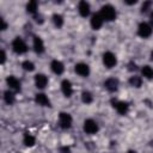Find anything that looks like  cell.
Returning a JSON list of instances; mask_svg holds the SVG:
<instances>
[{"label": "cell", "mask_w": 153, "mask_h": 153, "mask_svg": "<svg viewBox=\"0 0 153 153\" xmlns=\"http://www.w3.org/2000/svg\"><path fill=\"white\" fill-rule=\"evenodd\" d=\"M99 13H100L102 18L105 22H112V20L116 19V10L111 5H104V6H102Z\"/></svg>", "instance_id": "obj_1"}, {"label": "cell", "mask_w": 153, "mask_h": 153, "mask_svg": "<svg viewBox=\"0 0 153 153\" xmlns=\"http://www.w3.org/2000/svg\"><path fill=\"white\" fill-rule=\"evenodd\" d=\"M12 49L16 54H24L27 51V45L26 43L20 38V37H16L13 41H12Z\"/></svg>", "instance_id": "obj_2"}, {"label": "cell", "mask_w": 153, "mask_h": 153, "mask_svg": "<svg viewBox=\"0 0 153 153\" xmlns=\"http://www.w3.org/2000/svg\"><path fill=\"white\" fill-rule=\"evenodd\" d=\"M82 129L86 134H90V135H93L96 134L98 130H99V127H98V123L91 118L88 120H85L84 121V126H82Z\"/></svg>", "instance_id": "obj_3"}, {"label": "cell", "mask_w": 153, "mask_h": 153, "mask_svg": "<svg viewBox=\"0 0 153 153\" xmlns=\"http://www.w3.org/2000/svg\"><path fill=\"white\" fill-rule=\"evenodd\" d=\"M72 116L68 112H60L59 114V124L62 129H69L72 127Z\"/></svg>", "instance_id": "obj_4"}, {"label": "cell", "mask_w": 153, "mask_h": 153, "mask_svg": "<svg viewBox=\"0 0 153 153\" xmlns=\"http://www.w3.org/2000/svg\"><path fill=\"white\" fill-rule=\"evenodd\" d=\"M152 26H151V24H148V23H145V22H142V23H140L139 24V26H137V35L140 36V37H142V38H147V37H149L151 35H152Z\"/></svg>", "instance_id": "obj_5"}, {"label": "cell", "mask_w": 153, "mask_h": 153, "mask_svg": "<svg viewBox=\"0 0 153 153\" xmlns=\"http://www.w3.org/2000/svg\"><path fill=\"white\" fill-rule=\"evenodd\" d=\"M103 63L105 67L108 68H112L116 66L117 63V59H116V55L111 51H106L103 54Z\"/></svg>", "instance_id": "obj_6"}, {"label": "cell", "mask_w": 153, "mask_h": 153, "mask_svg": "<svg viewBox=\"0 0 153 153\" xmlns=\"http://www.w3.org/2000/svg\"><path fill=\"white\" fill-rule=\"evenodd\" d=\"M112 106L116 109V111L120 115H126L129 109V104L127 102H122V100H112Z\"/></svg>", "instance_id": "obj_7"}, {"label": "cell", "mask_w": 153, "mask_h": 153, "mask_svg": "<svg viewBox=\"0 0 153 153\" xmlns=\"http://www.w3.org/2000/svg\"><path fill=\"white\" fill-rule=\"evenodd\" d=\"M74 71H75V73H76L78 75L84 76V78L88 76V74H90V67H88V65H86V63H84V62L76 63L75 67H74Z\"/></svg>", "instance_id": "obj_8"}, {"label": "cell", "mask_w": 153, "mask_h": 153, "mask_svg": "<svg viewBox=\"0 0 153 153\" xmlns=\"http://www.w3.org/2000/svg\"><path fill=\"white\" fill-rule=\"evenodd\" d=\"M90 23H91V26H92L93 30H99L102 27L103 23H104V19L102 18L100 13H94V14H92Z\"/></svg>", "instance_id": "obj_9"}, {"label": "cell", "mask_w": 153, "mask_h": 153, "mask_svg": "<svg viewBox=\"0 0 153 153\" xmlns=\"http://www.w3.org/2000/svg\"><path fill=\"white\" fill-rule=\"evenodd\" d=\"M6 82H7V86L10 87V90H13L16 92H19L20 91V81L16 76L8 75L7 79H6Z\"/></svg>", "instance_id": "obj_10"}, {"label": "cell", "mask_w": 153, "mask_h": 153, "mask_svg": "<svg viewBox=\"0 0 153 153\" xmlns=\"http://www.w3.org/2000/svg\"><path fill=\"white\" fill-rule=\"evenodd\" d=\"M48 84V78L47 75L42 74V73H38L35 75V85L37 88H44Z\"/></svg>", "instance_id": "obj_11"}, {"label": "cell", "mask_w": 153, "mask_h": 153, "mask_svg": "<svg viewBox=\"0 0 153 153\" xmlns=\"http://www.w3.org/2000/svg\"><path fill=\"white\" fill-rule=\"evenodd\" d=\"M104 87L110 92H115L118 88V80L116 78H109L104 81Z\"/></svg>", "instance_id": "obj_12"}, {"label": "cell", "mask_w": 153, "mask_h": 153, "mask_svg": "<svg viewBox=\"0 0 153 153\" xmlns=\"http://www.w3.org/2000/svg\"><path fill=\"white\" fill-rule=\"evenodd\" d=\"M90 10H91V7H90V4L87 1L82 0L78 4V11H79L81 17H87L90 14Z\"/></svg>", "instance_id": "obj_13"}, {"label": "cell", "mask_w": 153, "mask_h": 153, "mask_svg": "<svg viewBox=\"0 0 153 153\" xmlns=\"http://www.w3.org/2000/svg\"><path fill=\"white\" fill-rule=\"evenodd\" d=\"M35 100H36V103H37L38 105H41V106H51V105H50V99H49L48 96L44 94V93H37V94L35 96Z\"/></svg>", "instance_id": "obj_14"}, {"label": "cell", "mask_w": 153, "mask_h": 153, "mask_svg": "<svg viewBox=\"0 0 153 153\" xmlns=\"http://www.w3.org/2000/svg\"><path fill=\"white\" fill-rule=\"evenodd\" d=\"M50 68H51V71H53L55 74H57V75L62 74L63 71H65L63 63H62L61 61H59V60H53L51 63H50Z\"/></svg>", "instance_id": "obj_15"}, {"label": "cell", "mask_w": 153, "mask_h": 153, "mask_svg": "<svg viewBox=\"0 0 153 153\" xmlns=\"http://www.w3.org/2000/svg\"><path fill=\"white\" fill-rule=\"evenodd\" d=\"M61 90H62V93H63L66 97H71L72 93H73V87H72L71 81L67 80V79L62 80V82H61Z\"/></svg>", "instance_id": "obj_16"}, {"label": "cell", "mask_w": 153, "mask_h": 153, "mask_svg": "<svg viewBox=\"0 0 153 153\" xmlns=\"http://www.w3.org/2000/svg\"><path fill=\"white\" fill-rule=\"evenodd\" d=\"M33 50L37 54H42L44 51V43H43L42 38L38 37V36H35L33 37Z\"/></svg>", "instance_id": "obj_17"}, {"label": "cell", "mask_w": 153, "mask_h": 153, "mask_svg": "<svg viewBox=\"0 0 153 153\" xmlns=\"http://www.w3.org/2000/svg\"><path fill=\"white\" fill-rule=\"evenodd\" d=\"M23 142H24V145H25V146L31 147V146H33V145H35L36 139H35V136H33V135H31V134H29V133H25V134H24V137H23Z\"/></svg>", "instance_id": "obj_18"}, {"label": "cell", "mask_w": 153, "mask_h": 153, "mask_svg": "<svg viewBox=\"0 0 153 153\" xmlns=\"http://www.w3.org/2000/svg\"><path fill=\"white\" fill-rule=\"evenodd\" d=\"M129 84H130L133 87L139 88V87H141V85H142V79H141V76H139V75H133V76L129 78Z\"/></svg>", "instance_id": "obj_19"}, {"label": "cell", "mask_w": 153, "mask_h": 153, "mask_svg": "<svg viewBox=\"0 0 153 153\" xmlns=\"http://www.w3.org/2000/svg\"><path fill=\"white\" fill-rule=\"evenodd\" d=\"M4 100L8 105H12L14 103V94H13V92L11 90H7V91L4 92Z\"/></svg>", "instance_id": "obj_20"}, {"label": "cell", "mask_w": 153, "mask_h": 153, "mask_svg": "<svg viewBox=\"0 0 153 153\" xmlns=\"http://www.w3.org/2000/svg\"><path fill=\"white\" fill-rule=\"evenodd\" d=\"M141 73L146 79H153V68L151 66H148V65L143 66L141 68Z\"/></svg>", "instance_id": "obj_21"}, {"label": "cell", "mask_w": 153, "mask_h": 153, "mask_svg": "<svg viewBox=\"0 0 153 153\" xmlns=\"http://www.w3.org/2000/svg\"><path fill=\"white\" fill-rule=\"evenodd\" d=\"M37 7H38V2L35 1V0L29 1V2L26 4V11H27L29 13L36 14V12H37Z\"/></svg>", "instance_id": "obj_22"}, {"label": "cell", "mask_w": 153, "mask_h": 153, "mask_svg": "<svg viewBox=\"0 0 153 153\" xmlns=\"http://www.w3.org/2000/svg\"><path fill=\"white\" fill-rule=\"evenodd\" d=\"M53 23H54V25H55L57 29L62 27V25H63V17H62L61 14H59V13L53 14Z\"/></svg>", "instance_id": "obj_23"}, {"label": "cell", "mask_w": 153, "mask_h": 153, "mask_svg": "<svg viewBox=\"0 0 153 153\" xmlns=\"http://www.w3.org/2000/svg\"><path fill=\"white\" fill-rule=\"evenodd\" d=\"M81 100H82V103H85V104H91L92 100H93L92 93L88 92V91H84V92L81 93Z\"/></svg>", "instance_id": "obj_24"}, {"label": "cell", "mask_w": 153, "mask_h": 153, "mask_svg": "<svg viewBox=\"0 0 153 153\" xmlns=\"http://www.w3.org/2000/svg\"><path fill=\"white\" fill-rule=\"evenodd\" d=\"M22 67H23V69L26 71V72H32V71L35 69V65H33V62H31V61H29V60L24 61V62L22 63Z\"/></svg>", "instance_id": "obj_25"}, {"label": "cell", "mask_w": 153, "mask_h": 153, "mask_svg": "<svg viewBox=\"0 0 153 153\" xmlns=\"http://www.w3.org/2000/svg\"><path fill=\"white\" fill-rule=\"evenodd\" d=\"M151 6H152V1H145L143 4H142V6H141V12L143 13V12H147L149 8H151Z\"/></svg>", "instance_id": "obj_26"}, {"label": "cell", "mask_w": 153, "mask_h": 153, "mask_svg": "<svg viewBox=\"0 0 153 153\" xmlns=\"http://www.w3.org/2000/svg\"><path fill=\"white\" fill-rule=\"evenodd\" d=\"M128 69H129V71H135V69H136V63L133 62V61H130V62L128 63Z\"/></svg>", "instance_id": "obj_27"}, {"label": "cell", "mask_w": 153, "mask_h": 153, "mask_svg": "<svg viewBox=\"0 0 153 153\" xmlns=\"http://www.w3.org/2000/svg\"><path fill=\"white\" fill-rule=\"evenodd\" d=\"M35 20L38 23V24H42L43 23V17L41 14H35Z\"/></svg>", "instance_id": "obj_28"}, {"label": "cell", "mask_w": 153, "mask_h": 153, "mask_svg": "<svg viewBox=\"0 0 153 153\" xmlns=\"http://www.w3.org/2000/svg\"><path fill=\"white\" fill-rule=\"evenodd\" d=\"M5 61H6V54L4 50H1V63H5Z\"/></svg>", "instance_id": "obj_29"}, {"label": "cell", "mask_w": 153, "mask_h": 153, "mask_svg": "<svg viewBox=\"0 0 153 153\" xmlns=\"http://www.w3.org/2000/svg\"><path fill=\"white\" fill-rule=\"evenodd\" d=\"M6 27H7L6 22H5L4 19H1V30H6Z\"/></svg>", "instance_id": "obj_30"}, {"label": "cell", "mask_w": 153, "mask_h": 153, "mask_svg": "<svg viewBox=\"0 0 153 153\" xmlns=\"http://www.w3.org/2000/svg\"><path fill=\"white\" fill-rule=\"evenodd\" d=\"M61 152H62V153H69L71 149H69V147H62V148H61Z\"/></svg>", "instance_id": "obj_31"}, {"label": "cell", "mask_w": 153, "mask_h": 153, "mask_svg": "<svg viewBox=\"0 0 153 153\" xmlns=\"http://www.w3.org/2000/svg\"><path fill=\"white\" fill-rule=\"evenodd\" d=\"M149 22H151V26L153 25V11L151 12V14H149Z\"/></svg>", "instance_id": "obj_32"}, {"label": "cell", "mask_w": 153, "mask_h": 153, "mask_svg": "<svg viewBox=\"0 0 153 153\" xmlns=\"http://www.w3.org/2000/svg\"><path fill=\"white\" fill-rule=\"evenodd\" d=\"M151 60H152V61H153V50H152V51H151Z\"/></svg>", "instance_id": "obj_33"}, {"label": "cell", "mask_w": 153, "mask_h": 153, "mask_svg": "<svg viewBox=\"0 0 153 153\" xmlns=\"http://www.w3.org/2000/svg\"><path fill=\"white\" fill-rule=\"evenodd\" d=\"M128 153H136V152H135V151H131V149H130V151H128Z\"/></svg>", "instance_id": "obj_34"}, {"label": "cell", "mask_w": 153, "mask_h": 153, "mask_svg": "<svg viewBox=\"0 0 153 153\" xmlns=\"http://www.w3.org/2000/svg\"><path fill=\"white\" fill-rule=\"evenodd\" d=\"M151 146H152V147H153V141H152V142H151Z\"/></svg>", "instance_id": "obj_35"}]
</instances>
